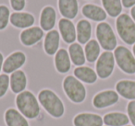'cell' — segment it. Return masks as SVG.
Masks as SVG:
<instances>
[{
	"mask_svg": "<svg viewBox=\"0 0 135 126\" xmlns=\"http://www.w3.org/2000/svg\"><path fill=\"white\" fill-rule=\"evenodd\" d=\"M60 38L59 32L56 30L46 32L44 39V51L48 56L55 55L59 50Z\"/></svg>",
	"mask_w": 135,
	"mask_h": 126,
	"instance_id": "15",
	"label": "cell"
},
{
	"mask_svg": "<svg viewBox=\"0 0 135 126\" xmlns=\"http://www.w3.org/2000/svg\"><path fill=\"white\" fill-rule=\"evenodd\" d=\"M4 55H3V54L1 52H0V73H1V71H2L3 69V65H4Z\"/></svg>",
	"mask_w": 135,
	"mask_h": 126,
	"instance_id": "33",
	"label": "cell"
},
{
	"mask_svg": "<svg viewBox=\"0 0 135 126\" xmlns=\"http://www.w3.org/2000/svg\"><path fill=\"white\" fill-rule=\"evenodd\" d=\"M114 56L118 68L128 75L135 74V56L125 46H118L114 50Z\"/></svg>",
	"mask_w": 135,
	"mask_h": 126,
	"instance_id": "6",
	"label": "cell"
},
{
	"mask_svg": "<svg viewBox=\"0 0 135 126\" xmlns=\"http://www.w3.org/2000/svg\"><path fill=\"white\" fill-rule=\"evenodd\" d=\"M68 52L70 54L71 63L76 66H83L86 63V57L84 54V48L79 43H74L70 44Z\"/></svg>",
	"mask_w": 135,
	"mask_h": 126,
	"instance_id": "25",
	"label": "cell"
},
{
	"mask_svg": "<svg viewBox=\"0 0 135 126\" xmlns=\"http://www.w3.org/2000/svg\"><path fill=\"white\" fill-rule=\"evenodd\" d=\"M132 52H133V55L135 56V44L133 45V47H132Z\"/></svg>",
	"mask_w": 135,
	"mask_h": 126,
	"instance_id": "35",
	"label": "cell"
},
{
	"mask_svg": "<svg viewBox=\"0 0 135 126\" xmlns=\"http://www.w3.org/2000/svg\"><path fill=\"white\" fill-rule=\"evenodd\" d=\"M15 105L16 109L28 120H36L41 114V105L37 97L31 90L18 94L15 98Z\"/></svg>",
	"mask_w": 135,
	"mask_h": 126,
	"instance_id": "2",
	"label": "cell"
},
{
	"mask_svg": "<svg viewBox=\"0 0 135 126\" xmlns=\"http://www.w3.org/2000/svg\"><path fill=\"white\" fill-rule=\"evenodd\" d=\"M10 7L16 12H21L26 6V0H9Z\"/></svg>",
	"mask_w": 135,
	"mask_h": 126,
	"instance_id": "31",
	"label": "cell"
},
{
	"mask_svg": "<svg viewBox=\"0 0 135 126\" xmlns=\"http://www.w3.org/2000/svg\"><path fill=\"white\" fill-rule=\"evenodd\" d=\"M54 65L56 72L59 74H67L71 69V60L70 54L66 49L61 48L57 51L54 57Z\"/></svg>",
	"mask_w": 135,
	"mask_h": 126,
	"instance_id": "16",
	"label": "cell"
},
{
	"mask_svg": "<svg viewBox=\"0 0 135 126\" xmlns=\"http://www.w3.org/2000/svg\"><path fill=\"white\" fill-rule=\"evenodd\" d=\"M95 36L96 41L105 51L111 52L118 47L116 34L109 23L105 21L98 23L95 28Z\"/></svg>",
	"mask_w": 135,
	"mask_h": 126,
	"instance_id": "4",
	"label": "cell"
},
{
	"mask_svg": "<svg viewBox=\"0 0 135 126\" xmlns=\"http://www.w3.org/2000/svg\"><path fill=\"white\" fill-rule=\"evenodd\" d=\"M40 27L44 32L54 30L56 23V11L52 6H45L40 14Z\"/></svg>",
	"mask_w": 135,
	"mask_h": 126,
	"instance_id": "14",
	"label": "cell"
},
{
	"mask_svg": "<svg viewBox=\"0 0 135 126\" xmlns=\"http://www.w3.org/2000/svg\"><path fill=\"white\" fill-rule=\"evenodd\" d=\"M73 76L83 84H87V85H93L98 79L95 70H94L92 67L85 66V65L77 66L76 68H74Z\"/></svg>",
	"mask_w": 135,
	"mask_h": 126,
	"instance_id": "21",
	"label": "cell"
},
{
	"mask_svg": "<svg viewBox=\"0 0 135 126\" xmlns=\"http://www.w3.org/2000/svg\"><path fill=\"white\" fill-rule=\"evenodd\" d=\"M84 54L86 61L93 64L97 61L101 54V46L98 41L94 39H91L84 46Z\"/></svg>",
	"mask_w": 135,
	"mask_h": 126,
	"instance_id": "26",
	"label": "cell"
},
{
	"mask_svg": "<svg viewBox=\"0 0 135 126\" xmlns=\"http://www.w3.org/2000/svg\"><path fill=\"white\" fill-rule=\"evenodd\" d=\"M9 23L16 29L26 30L35 23V17L30 12H13L10 15Z\"/></svg>",
	"mask_w": 135,
	"mask_h": 126,
	"instance_id": "13",
	"label": "cell"
},
{
	"mask_svg": "<svg viewBox=\"0 0 135 126\" xmlns=\"http://www.w3.org/2000/svg\"><path fill=\"white\" fill-rule=\"evenodd\" d=\"M131 17H132V19L134 20V22H135V6L133 7L132 8H131Z\"/></svg>",
	"mask_w": 135,
	"mask_h": 126,
	"instance_id": "34",
	"label": "cell"
},
{
	"mask_svg": "<svg viewBox=\"0 0 135 126\" xmlns=\"http://www.w3.org/2000/svg\"><path fill=\"white\" fill-rule=\"evenodd\" d=\"M38 101L44 111L55 120H59L65 115L66 107L60 97L50 88H43L37 95Z\"/></svg>",
	"mask_w": 135,
	"mask_h": 126,
	"instance_id": "1",
	"label": "cell"
},
{
	"mask_svg": "<svg viewBox=\"0 0 135 126\" xmlns=\"http://www.w3.org/2000/svg\"><path fill=\"white\" fill-rule=\"evenodd\" d=\"M4 120L7 126H30L28 119L15 108H8L5 111Z\"/></svg>",
	"mask_w": 135,
	"mask_h": 126,
	"instance_id": "19",
	"label": "cell"
},
{
	"mask_svg": "<svg viewBox=\"0 0 135 126\" xmlns=\"http://www.w3.org/2000/svg\"><path fill=\"white\" fill-rule=\"evenodd\" d=\"M81 13L86 19L95 22H103L107 19V12L103 8L94 4H85L81 8Z\"/></svg>",
	"mask_w": 135,
	"mask_h": 126,
	"instance_id": "20",
	"label": "cell"
},
{
	"mask_svg": "<svg viewBox=\"0 0 135 126\" xmlns=\"http://www.w3.org/2000/svg\"><path fill=\"white\" fill-rule=\"evenodd\" d=\"M104 9L110 17L117 18L122 12L121 0H101Z\"/></svg>",
	"mask_w": 135,
	"mask_h": 126,
	"instance_id": "27",
	"label": "cell"
},
{
	"mask_svg": "<svg viewBox=\"0 0 135 126\" xmlns=\"http://www.w3.org/2000/svg\"><path fill=\"white\" fill-rule=\"evenodd\" d=\"M27 56L21 51L13 52L5 59L2 71L7 75H11L15 71H18L25 65Z\"/></svg>",
	"mask_w": 135,
	"mask_h": 126,
	"instance_id": "9",
	"label": "cell"
},
{
	"mask_svg": "<svg viewBox=\"0 0 135 126\" xmlns=\"http://www.w3.org/2000/svg\"><path fill=\"white\" fill-rule=\"evenodd\" d=\"M119 38L128 45L135 44V22L128 14H120L116 20Z\"/></svg>",
	"mask_w": 135,
	"mask_h": 126,
	"instance_id": "5",
	"label": "cell"
},
{
	"mask_svg": "<svg viewBox=\"0 0 135 126\" xmlns=\"http://www.w3.org/2000/svg\"><path fill=\"white\" fill-rule=\"evenodd\" d=\"M116 91L120 97L128 100H135V81L119 80L116 84Z\"/></svg>",
	"mask_w": 135,
	"mask_h": 126,
	"instance_id": "24",
	"label": "cell"
},
{
	"mask_svg": "<svg viewBox=\"0 0 135 126\" xmlns=\"http://www.w3.org/2000/svg\"><path fill=\"white\" fill-rule=\"evenodd\" d=\"M10 90L13 94H20L26 90L28 86V77L25 72L21 69L15 71L9 76Z\"/></svg>",
	"mask_w": 135,
	"mask_h": 126,
	"instance_id": "17",
	"label": "cell"
},
{
	"mask_svg": "<svg viewBox=\"0 0 135 126\" xmlns=\"http://www.w3.org/2000/svg\"><path fill=\"white\" fill-rule=\"evenodd\" d=\"M127 115L129 116V122L135 126V100H131L127 104Z\"/></svg>",
	"mask_w": 135,
	"mask_h": 126,
	"instance_id": "30",
	"label": "cell"
},
{
	"mask_svg": "<svg viewBox=\"0 0 135 126\" xmlns=\"http://www.w3.org/2000/svg\"><path fill=\"white\" fill-rule=\"evenodd\" d=\"M58 11L64 19H74L79 13L78 0H58Z\"/></svg>",
	"mask_w": 135,
	"mask_h": 126,
	"instance_id": "18",
	"label": "cell"
},
{
	"mask_svg": "<svg viewBox=\"0 0 135 126\" xmlns=\"http://www.w3.org/2000/svg\"><path fill=\"white\" fill-rule=\"evenodd\" d=\"M103 122L105 126H126L129 125V119L124 112L112 111L104 115Z\"/></svg>",
	"mask_w": 135,
	"mask_h": 126,
	"instance_id": "23",
	"label": "cell"
},
{
	"mask_svg": "<svg viewBox=\"0 0 135 126\" xmlns=\"http://www.w3.org/2000/svg\"><path fill=\"white\" fill-rule=\"evenodd\" d=\"M121 3L126 8L135 6V0H121Z\"/></svg>",
	"mask_w": 135,
	"mask_h": 126,
	"instance_id": "32",
	"label": "cell"
},
{
	"mask_svg": "<svg viewBox=\"0 0 135 126\" xmlns=\"http://www.w3.org/2000/svg\"><path fill=\"white\" fill-rule=\"evenodd\" d=\"M45 32L39 26H32L20 33V41L25 47H32L42 41Z\"/></svg>",
	"mask_w": 135,
	"mask_h": 126,
	"instance_id": "10",
	"label": "cell"
},
{
	"mask_svg": "<svg viewBox=\"0 0 135 126\" xmlns=\"http://www.w3.org/2000/svg\"><path fill=\"white\" fill-rule=\"evenodd\" d=\"M10 88L9 76L5 73L0 74V98H4Z\"/></svg>",
	"mask_w": 135,
	"mask_h": 126,
	"instance_id": "29",
	"label": "cell"
},
{
	"mask_svg": "<svg viewBox=\"0 0 135 126\" xmlns=\"http://www.w3.org/2000/svg\"><path fill=\"white\" fill-rule=\"evenodd\" d=\"M62 88L66 97L74 104L83 103L87 98V89L84 84L77 79L73 75L64 77Z\"/></svg>",
	"mask_w": 135,
	"mask_h": 126,
	"instance_id": "3",
	"label": "cell"
},
{
	"mask_svg": "<svg viewBox=\"0 0 135 126\" xmlns=\"http://www.w3.org/2000/svg\"><path fill=\"white\" fill-rule=\"evenodd\" d=\"M119 101V95L116 90L105 89L97 92L92 99L94 108L97 109H103L114 106Z\"/></svg>",
	"mask_w": 135,
	"mask_h": 126,
	"instance_id": "8",
	"label": "cell"
},
{
	"mask_svg": "<svg viewBox=\"0 0 135 126\" xmlns=\"http://www.w3.org/2000/svg\"><path fill=\"white\" fill-rule=\"evenodd\" d=\"M126 126H133V125H126Z\"/></svg>",
	"mask_w": 135,
	"mask_h": 126,
	"instance_id": "36",
	"label": "cell"
},
{
	"mask_svg": "<svg viewBox=\"0 0 135 126\" xmlns=\"http://www.w3.org/2000/svg\"><path fill=\"white\" fill-rule=\"evenodd\" d=\"M115 64L116 61L112 52L105 51L102 52L95 63V72L98 78L105 80L110 77L114 72Z\"/></svg>",
	"mask_w": 135,
	"mask_h": 126,
	"instance_id": "7",
	"label": "cell"
},
{
	"mask_svg": "<svg viewBox=\"0 0 135 126\" xmlns=\"http://www.w3.org/2000/svg\"><path fill=\"white\" fill-rule=\"evenodd\" d=\"M10 10L6 5H0V32L7 29L9 24Z\"/></svg>",
	"mask_w": 135,
	"mask_h": 126,
	"instance_id": "28",
	"label": "cell"
},
{
	"mask_svg": "<svg viewBox=\"0 0 135 126\" xmlns=\"http://www.w3.org/2000/svg\"></svg>",
	"mask_w": 135,
	"mask_h": 126,
	"instance_id": "37",
	"label": "cell"
},
{
	"mask_svg": "<svg viewBox=\"0 0 135 126\" xmlns=\"http://www.w3.org/2000/svg\"><path fill=\"white\" fill-rule=\"evenodd\" d=\"M92 24L87 19H80L76 24L77 41L80 44H86L92 38Z\"/></svg>",
	"mask_w": 135,
	"mask_h": 126,
	"instance_id": "22",
	"label": "cell"
},
{
	"mask_svg": "<svg viewBox=\"0 0 135 126\" xmlns=\"http://www.w3.org/2000/svg\"><path fill=\"white\" fill-rule=\"evenodd\" d=\"M58 32L63 41L67 44H72L77 40L76 26L73 21L68 19H62L58 21Z\"/></svg>",
	"mask_w": 135,
	"mask_h": 126,
	"instance_id": "12",
	"label": "cell"
},
{
	"mask_svg": "<svg viewBox=\"0 0 135 126\" xmlns=\"http://www.w3.org/2000/svg\"><path fill=\"white\" fill-rule=\"evenodd\" d=\"M73 126H103V117L98 113L83 111L77 113L72 119Z\"/></svg>",
	"mask_w": 135,
	"mask_h": 126,
	"instance_id": "11",
	"label": "cell"
}]
</instances>
